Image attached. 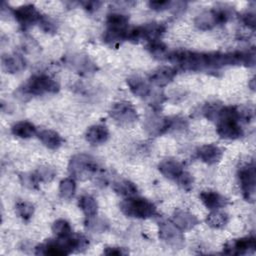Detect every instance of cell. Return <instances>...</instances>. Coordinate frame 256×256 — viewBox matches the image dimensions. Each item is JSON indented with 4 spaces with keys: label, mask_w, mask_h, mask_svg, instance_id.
I'll use <instances>...</instances> for the list:
<instances>
[{
    "label": "cell",
    "mask_w": 256,
    "mask_h": 256,
    "mask_svg": "<svg viewBox=\"0 0 256 256\" xmlns=\"http://www.w3.org/2000/svg\"><path fill=\"white\" fill-rule=\"evenodd\" d=\"M89 244L88 240L79 234L69 235L67 237H58L54 240H48L36 247L35 254L39 255H68L74 251L85 249Z\"/></svg>",
    "instance_id": "obj_1"
},
{
    "label": "cell",
    "mask_w": 256,
    "mask_h": 256,
    "mask_svg": "<svg viewBox=\"0 0 256 256\" xmlns=\"http://www.w3.org/2000/svg\"><path fill=\"white\" fill-rule=\"evenodd\" d=\"M171 1H150L148 3L149 7L155 11H163L172 7Z\"/></svg>",
    "instance_id": "obj_39"
},
{
    "label": "cell",
    "mask_w": 256,
    "mask_h": 256,
    "mask_svg": "<svg viewBox=\"0 0 256 256\" xmlns=\"http://www.w3.org/2000/svg\"><path fill=\"white\" fill-rule=\"evenodd\" d=\"M86 141L92 145H100L105 143L109 138V131L106 126L96 124L90 126L85 133Z\"/></svg>",
    "instance_id": "obj_21"
},
{
    "label": "cell",
    "mask_w": 256,
    "mask_h": 256,
    "mask_svg": "<svg viewBox=\"0 0 256 256\" xmlns=\"http://www.w3.org/2000/svg\"><path fill=\"white\" fill-rule=\"evenodd\" d=\"M120 210L128 217L147 219L157 214L156 206L149 200L140 197H128L120 203Z\"/></svg>",
    "instance_id": "obj_3"
},
{
    "label": "cell",
    "mask_w": 256,
    "mask_h": 256,
    "mask_svg": "<svg viewBox=\"0 0 256 256\" xmlns=\"http://www.w3.org/2000/svg\"><path fill=\"white\" fill-rule=\"evenodd\" d=\"M239 182L242 194L247 201H254L255 198V166L253 163H248L240 168Z\"/></svg>",
    "instance_id": "obj_9"
},
{
    "label": "cell",
    "mask_w": 256,
    "mask_h": 256,
    "mask_svg": "<svg viewBox=\"0 0 256 256\" xmlns=\"http://www.w3.org/2000/svg\"><path fill=\"white\" fill-rule=\"evenodd\" d=\"M230 16V11L224 7L207 10L196 17L195 25L201 30H209L217 25L226 23Z\"/></svg>",
    "instance_id": "obj_7"
},
{
    "label": "cell",
    "mask_w": 256,
    "mask_h": 256,
    "mask_svg": "<svg viewBox=\"0 0 256 256\" xmlns=\"http://www.w3.org/2000/svg\"><path fill=\"white\" fill-rule=\"evenodd\" d=\"M129 18L126 15L120 13H112L107 16L106 25L107 28L117 30H128Z\"/></svg>",
    "instance_id": "obj_25"
},
{
    "label": "cell",
    "mask_w": 256,
    "mask_h": 256,
    "mask_svg": "<svg viewBox=\"0 0 256 256\" xmlns=\"http://www.w3.org/2000/svg\"><path fill=\"white\" fill-rule=\"evenodd\" d=\"M242 114L236 106L221 107L217 117V133L224 139H238L243 135L240 125Z\"/></svg>",
    "instance_id": "obj_2"
},
{
    "label": "cell",
    "mask_w": 256,
    "mask_h": 256,
    "mask_svg": "<svg viewBox=\"0 0 256 256\" xmlns=\"http://www.w3.org/2000/svg\"><path fill=\"white\" fill-rule=\"evenodd\" d=\"M159 238L172 247H180L184 242L182 231L173 223L164 221L159 223Z\"/></svg>",
    "instance_id": "obj_11"
},
{
    "label": "cell",
    "mask_w": 256,
    "mask_h": 256,
    "mask_svg": "<svg viewBox=\"0 0 256 256\" xmlns=\"http://www.w3.org/2000/svg\"><path fill=\"white\" fill-rule=\"evenodd\" d=\"M242 21L243 23L251 28L252 30L255 29V13L254 12H246L242 15Z\"/></svg>",
    "instance_id": "obj_40"
},
{
    "label": "cell",
    "mask_w": 256,
    "mask_h": 256,
    "mask_svg": "<svg viewBox=\"0 0 256 256\" xmlns=\"http://www.w3.org/2000/svg\"><path fill=\"white\" fill-rule=\"evenodd\" d=\"M105 255H126L128 254V251L125 248L122 247H106L103 251Z\"/></svg>",
    "instance_id": "obj_41"
},
{
    "label": "cell",
    "mask_w": 256,
    "mask_h": 256,
    "mask_svg": "<svg viewBox=\"0 0 256 256\" xmlns=\"http://www.w3.org/2000/svg\"><path fill=\"white\" fill-rule=\"evenodd\" d=\"M127 85L130 91L139 98H146L151 96V86L148 80L140 76H132L127 79Z\"/></svg>",
    "instance_id": "obj_18"
},
{
    "label": "cell",
    "mask_w": 256,
    "mask_h": 256,
    "mask_svg": "<svg viewBox=\"0 0 256 256\" xmlns=\"http://www.w3.org/2000/svg\"><path fill=\"white\" fill-rule=\"evenodd\" d=\"M176 182L178 183V185L180 187H182L183 189L188 191V190L191 189V187L193 185V178H192V176L188 172L184 171L182 173V175L176 180Z\"/></svg>",
    "instance_id": "obj_38"
},
{
    "label": "cell",
    "mask_w": 256,
    "mask_h": 256,
    "mask_svg": "<svg viewBox=\"0 0 256 256\" xmlns=\"http://www.w3.org/2000/svg\"><path fill=\"white\" fill-rule=\"evenodd\" d=\"M198 158L208 165H213L222 158V150L214 144H207L201 146L197 150Z\"/></svg>",
    "instance_id": "obj_19"
},
{
    "label": "cell",
    "mask_w": 256,
    "mask_h": 256,
    "mask_svg": "<svg viewBox=\"0 0 256 256\" xmlns=\"http://www.w3.org/2000/svg\"><path fill=\"white\" fill-rule=\"evenodd\" d=\"M177 72L173 67L161 66L150 73L148 81L159 87H163L172 82Z\"/></svg>",
    "instance_id": "obj_15"
},
{
    "label": "cell",
    "mask_w": 256,
    "mask_h": 256,
    "mask_svg": "<svg viewBox=\"0 0 256 256\" xmlns=\"http://www.w3.org/2000/svg\"><path fill=\"white\" fill-rule=\"evenodd\" d=\"M79 207L83 211V213L86 215V217L94 216L97 214L98 205L96 200L90 196V195H83L80 197L78 202Z\"/></svg>",
    "instance_id": "obj_28"
},
{
    "label": "cell",
    "mask_w": 256,
    "mask_h": 256,
    "mask_svg": "<svg viewBox=\"0 0 256 256\" xmlns=\"http://www.w3.org/2000/svg\"><path fill=\"white\" fill-rule=\"evenodd\" d=\"M256 249V240L253 236L232 240L225 244L223 252L229 255H243L252 253Z\"/></svg>",
    "instance_id": "obj_13"
},
{
    "label": "cell",
    "mask_w": 256,
    "mask_h": 256,
    "mask_svg": "<svg viewBox=\"0 0 256 256\" xmlns=\"http://www.w3.org/2000/svg\"><path fill=\"white\" fill-rule=\"evenodd\" d=\"M164 31L165 27L160 23H146L128 30L127 40L134 43L140 41H147L149 43L155 40H160Z\"/></svg>",
    "instance_id": "obj_6"
},
{
    "label": "cell",
    "mask_w": 256,
    "mask_h": 256,
    "mask_svg": "<svg viewBox=\"0 0 256 256\" xmlns=\"http://www.w3.org/2000/svg\"><path fill=\"white\" fill-rule=\"evenodd\" d=\"M11 132L16 137L27 139V138H31L32 136H34L37 133V130H36V127L34 126V124H32L31 122L19 121L12 126Z\"/></svg>",
    "instance_id": "obj_24"
},
{
    "label": "cell",
    "mask_w": 256,
    "mask_h": 256,
    "mask_svg": "<svg viewBox=\"0 0 256 256\" xmlns=\"http://www.w3.org/2000/svg\"><path fill=\"white\" fill-rule=\"evenodd\" d=\"M38 138L49 149H58L63 144V138L59 133L50 129H44L37 133Z\"/></svg>",
    "instance_id": "obj_23"
},
{
    "label": "cell",
    "mask_w": 256,
    "mask_h": 256,
    "mask_svg": "<svg viewBox=\"0 0 256 256\" xmlns=\"http://www.w3.org/2000/svg\"><path fill=\"white\" fill-rule=\"evenodd\" d=\"M34 173L39 182H49L56 174L55 170L49 166H40Z\"/></svg>",
    "instance_id": "obj_34"
},
{
    "label": "cell",
    "mask_w": 256,
    "mask_h": 256,
    "mask_svg": "<svg viewBox=\"0 0 256 256\" xmlns=\"http://www.w3.org/2000/svg\"><path fill=\"white\" fill-rule=\"evenodd\" d=\"M19 179H20L22 185H24L27 188L35 189L38 187L39 181L34 172L33 173H21L19 175Z\"/></svg>",
    "instance_id": "obj_36"
},
{
    "label": "cell",
    "mask_w": 256,
    "mask_h": 256,
    "mask_svg": "<svg viewBox=\"0 0 256 256\" xmlns=\"http://www.w3.org/2000/svg\"><path fill=\"white\" fill-rule=\"evenodd\" d=\"M109 114L120 125H129L138 119L136 109L131 103L125 101L114 103L110 108Z\"/></svg>",
    "instance_id": "obj_8"
},
{
    "label": "cell",
    "mask_w": 256,
    "mask_h": 256,
    "mask_svg": "<svg viewBox=\"0 0 256 256\" xmlns=\"http://www.w3.org/2000/svg\"><path fill=\"white\" fill-rule=\"evenodd\" d=\"M13 15L23 29H27L35 23H39L42 18L40 12L32 4L19 6L13 10Z\"/></svg>",
    "instance_id": "obj_12"
},
{
    "label": "cell",
    "mask_w": 256,
    "mask_h": 256,
    "mask_svg": "<svg viewBox=\"0 0 256 256\" xmlns=\"http://www.w3.org/2000/svg\"><path fill=\"white\" fill-rule=\"evenodd\" d=\"M229 217L225 212L219 210H212V212L207 216L206 223L215 229H221L227 225Z\"/></svg>",
    "instance_id": "obj_27"
},
{
    "label": "cell",
    "mask_w": 256,
    "mask_h": 256,
    "mask_svg": "<svg viewBox=\"0 0 256 256\" xmlns=\"http://www.w3.org/2000/svg\"><path fill=\"white\" fill-rule=\"evenodd\" d=\"M221 105L216 103V102H211V103H207L204 107H203V114L204 116L208 119V120H216L219 114V111L221 109Z\"/></svg>",
    "instance_id": "obj_35"
},
{
    "label": "cell",
    "mask_w": 256,
    "mask_h": 256,
    "mask_svg": "<svg viewBox=\"0 0 256 256\" xmlns=\"http://www.w3.org/2000/svg\"><path fill=\"white\" fill-rule=\"evenodd\" d=\"M67 65L82 75H90L97 70V66L90 60L88 56L80 54L68 56Z\"/></svg>",
    "instance_id": "obj_14"
},
{
    "label": "cell",
    "mask_w": 256,
    "mask_h": 256,
    "mask_svg": "<svg viewBox=\"0 0 256 256\" xmlns=\"http://www.w3.org/2000/svg\"><path fill=\"white\" fill-rule=\"evenodd\" d=\"M202 203L209 210H219L227 205L228 200L220 193L212 190L202 191L199 195Z\"/></svg>",
    "instance_id": "obj_17"
},
{
    "label": "cell",
    "mask_w": 256,
    "mask_h": 256,
    "mask_svg": "<svg viewBox=\"0 0 256 256\" xmlns=\"http://www.w3.org/2000/svg\"><path fill=\"white\" fill-rule=\"evenodd\" d=\"M113 190L118 195H121L127 198L134 196L138 191L136 185L129 180H119L114 182Z\"/></svg>",
    "instance_id": "obj_26"
},
{
    "label": "cell",
    "mask_w": 256,
    "mask_h": 256,
    "mask_svg": "<svg viewBox=\"0 0 256 256\" xmlns=\"http://www.w3.org/2000/svg\"><path fill=\"white\" fill-rule=\"evenodd\" d=\"M102 3L99 2V1H85V2H81V5L89 12H92V11H95L97 10L100 5Z\"/></svg>",
    "instance_id": "obj_42"
},
{
    "label": "cell",
    "mask_w": 256,
    "mask_h": 256,
    "mask_svg": "<svg viewBox=\"0 0 256 256\" xmlns=\"http://www.w3.org/2000/svg\"><path fill=\"white\" fill-rule=\"evenodd\" d=\"M16 213L23 220H29L34 213V206L27 201H19L16 204Z\"/></svg>",
    "instance_id": "obj_33"
},
{
    "label": "cell",
    "mask_w": 256,
    "mask_h": 256,
    "mask_svg": "<svg viewBox=\"0 0 256 256\" xmlns=\"http://www.w3.org/2000/svg\"><path fill=\"white\" fill-rule=\"evenodd\" d=\"M59 84L50 76L36 74L31 76L19 90L24 95L39 96L46 93H56L59 91Z\"/></svg>",
    "instance_id": "obj_4"
},
{
    "label": "cell",
    "mask_w": 256,
    "mask_h": 256,
    "mask_svg": "<svg viewBox=\"0 0 256 256\" xmlns=\"http://www.w3.org/2000/svg\"><path fill=\"white\" fill-rule=\"evenodd\" d=\"M39 26L46 33H54L57 30V26H56L55 22L51 18L44 16V15H42V18L39 22Z\"/></svg>",
    "instance_id": "obj_37"
},
{
    "label": "cell",
    "mask_w": 256,
    "mask_h": 256,
    "mask_svg": "<svg viewBox=\"0 0 256 256\" xmlns=\"http://www.w3.org/2000/svg\"><path fill=\"white\" fill-rule=\"evenodd\" d=\"M76 191V183L72 178H65L60 182L59 194L63 199H71Z\"/></svg>",
    "instance_id": "obj_30"
},
{
    "label": "cell",
    "mask_w": 256,
    "mask_h": 256,
    "mask_svg": "<svg viewBox=\"0 0 256 256\" xmlns=\"http://www.w3.org/2000/svg\"><path fill=\"white\" fill-rule=\"evenodd\" d=\"M52 231L57 237H67L72 233L70 224L64 219L56 220L52 225Z\"/></svg>",
    "instance_id": "obj_32"
},
{
    "label": "cell",
    "mask_w": 256,
    "mask_h": 256,
    "mask_svg": "<svg viewBox=\"0 0 256 256\" xmlns=\"http://www.w3.org/2000/svg\"><path fill=\"white\" fill-rule=\"evenodd\" d=\"M178 121V119H172L152 114L145 120V129L149 134L153 136H159L174 128Z\"/></svg>",
    "instance_id": "obj_10"
},
{
    "label": "cell",
    "mask_w": 256,
    "mask_h": 256,
    "mask_svg": "<svg viewBox=\"0 0 256 256\" xmlns=\"http://www.w3.org/2000/svg\"><path fill=\"white\" fill-rule=\"evenodd\" d=\"M160 173L168 179L176 181L184 172L182 164L175 159H164L158 164Z\"/></svg>",
    "instance_id": "obj_16"
},
{
    "label": "cell",
    "mask_w": 256,
    "mask_h": 256,
    "mask_svg": "<svg viewBox=\"0 0 256 256\" xmlns=\"http://www.w3.org/2000/svg\"><path fill=\"white\" fill-rule=\"evenodd\" d=\"M108 222L102 218L98 217L96 215L87 217L85 220V227L86 229L95 232V233H102L108 229Z\"/></svg>",
    "instance_id": "obj_29"
},
{
    "label": "cell",
    "mask_w": 256,
    "mask_h": 256,
    "mask_svg": "<svg viewBox=\"0 0 256 256\" xmlns=\"http://www.w3.org/2000/svg\"><path fill=\"white\" fill-rule=\"evenodd\" d=\"M172 222L181 230L187 231L194 228L198 224V219L195 215L184 211V210H176L172 216Z\"/></svg>",
    "instance_id": "obj_20"
},
{
    "label": "cell",
    "mask_w": 256,
    "mask_h": 256,
    "mask_svg": "<svg viewBox=\"0 0 256 256\" xmlns=\"http://www.w3.org/2000/svg\"><path fill=\"white\" fill-rule=\"evenodd\" d=\"M25 60L20 54H7L2 57V67L8 73H17L22 71L25 69Z\"/></svg>",
    "instance_id": "obj_22"
},
{
    "label": "cell",
    "mask_w": 256,
    "mask_h": 256,
    "mask_svg": "<svg viewBox=\"0 0 256 256\" xmlns=\"http://www.w3.org/2000/svg\"><path fill=\"white\" fill-rule=\"evenodd\" d=\"M147 49L150 51V53L154 57H156L158 59L166 58L168 55L166 45L163 42H161L160 40H155V41L149 42L147 44Z\"/></svg>",
    "instance_id": "obj_31"
},
{
    "label": "cell",
    "mask_w": 256,
    "mask_h": 256,
    "mask_svg": "<svg viewBox=\"0 0 256 256\" xmlns=\"http://www.w3.org/2000/svg\"><path fill=\"white\" fill-rule=\"evenodd\" d=\"M98 170L97 162L87 154H76L71 157L68 164V171L76 179H88L96 174Z\"/></svg>",
    "instance_id": "obj_5"
}]
</instances>
